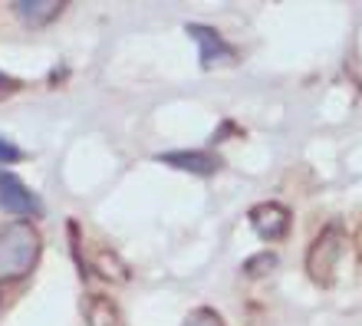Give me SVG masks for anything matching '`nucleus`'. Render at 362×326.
Listing matches in <instances>:
<instances>
[{
	"instance_id": "obj_1",
	"label": "nucleus",
	"mask_w": 362,
	"mask_h": 326,
	"mask_svg": "<svg viewBox=\"0 0 362 326\" xmlns=\"http://www.w3.org/2000/svg\"><path fill=\"white\" fill-rule=\"evenodd\" d=\"M40 257V234L30 221H7L0 224V280L27 277Z\"/></svg>"
},
{
	"instance_id": "obj_2",
	"label": "nucleus",
	"mask_w": 362,
	"mask_h": 326,
	"mask_svg": "<svg viewBox=\"0 0 362 326\" xmlns=\"http://www.w3.org/2000/svg\"><path fill=\"white\" fill-rule=\"evenodd\" d=\"M343 228L339 224H326L320 234H316V240L310 244V254H306V270H310V277H313V284H320V287H333L336 280V264H339V254H343Z\"/></svg>"
},
{
	"instance_id": "obj_3",
	"label": "nucleus",
	"mask_w": 362,
	"mask_h": 326,
	"mask_svg": "<svg viewBox=\"0 0 362 326\" xmlns=\"http://www.w3.org/2000/svg\"><path fill=\"white\" fill-rule=\"evenodd\" d=\"M0 208L7 214H17V218H40L43 214V202L13 172H0Z\"/></svg>"
},
{
	"instance_id": "obj_4",
	"label": "nucleus",
	"mask_w": 362,
	"mask_h": 326,
	"mask_svg": "<svg viewBox=\"0 0 362 326\" xmlns=\"http://www.w3.org/2000/svg\"><path fill=\"white\" fill-rule=\"evenodd\" d=\"M185 33L198 43V57H201V66L204 69H214V66H221V63H234V47L224 43V37H221L218 30L204 27V23H188Z\"/></svg>"
},
{
	"instance_id": "obj_5",
	"label": "nucleus",
	"mask_w": 362,
	"mask_h": 326,
	"mask_svg": "<svg viewBox=\"0 0 362 326\" xmlns=\"http://www.w3.org/2000/svg\"><path fill=\"white\" fill-rule=\"evenodd\" d=\"M250 228L264 240H284L290 234V211L276 202H260L250 208Z\"/></svg>"
},
{
	"instance_id": "obj_6",
	"label": "nucleus",
	"mask_w": 362,
	"mask_h": 326,
	"mask_svg": "<svg viewBox=\"0 0 362 326\" xmlns=\"http://www.w3.org/2000/svg\"><path fill=\"white\" fill-rule=\"evenodd\" d=\"M13 13H17L27 27H47L53 20L63 13V0H17V4H10Z\"/></svg>"
},
{
	"instance_id": "obj_7",
	"label": "nucleus",
	"mask_w": 362,
	"mask_h": 326,
	"mask_svg": "<svg viewBox=\"0 0 362 326\" xmlns=\"http://www.w3.org/2000/svg\"><path fill=\"white\" fill-rule=\"evenodd\" d=\"M162 165H172L178 172H191V175H214L221 168V158L211 152H165L158 155Z\"/></svg>"
},
{
	"instance_id": "obj_8",
	"label": "nucleus",
	"mask_w": 362,
	"mask_h": 326,
	"mask_svg": "<svg viewBox=\"0 0 362 326\" xmlns=\"http://www.w3.org/2000/svg\"><path fill=\"white\" fill-rule=\"evenodd\" d=\"M86 320L89 326H122V317H119V310H115L112 300L105 297H93L86 303Z\"/></svg>"
},
{
	"instance_id": "obj_9",
	"label": "nucleus",
	"mask_w": 362,
	"mask_h": 326,
	"mask_svg": "<svg viewBox=\"0 0 362 326\" xmlns=\"http://www.w3.org/2000/svg\"><path fill=\"white\" fill-rule=\"evenodd\" d=\"M95 270H99L105 280H115V284L129 280V267H125V264L115 257V254H105V250L99 254V257H95Z\"/></svg>"
},
{
	"instance_id": "obj_10",
	"label": "nucleus",
	"mask_w": 362,
	"mask_h": 326,
	"mask_svg": "<svg viewBox=\"0 0 362 326\" xmlns=\"http://www.w3.org/2000/svg\"><path fill=\"white\" fill-rule=\"evenodd\" d=\"M274 267H276V254H274V250H260V254L247 257L244 274H247V277H264V274H270Z\"/></svg>"
},
{
	"instance_id": "obj_11",
	"label": "nucleus",
	"mask_w": 362,
	"mask_h": 326,
	"mask_svg": "<svg viewBox=\"0 0 362 326\" xmlns=\"http://www.w3.org/2000/svg\"><path fill=\"white\" fill-rule=\"evenodd\" d=\"M181 326H224V320L214 313V310H208V307H198V310H191L188 313V320Z\"/></svg>"
},
{
	"instance_id": "obj_12",
	"label": "nucleus",
	"mask_w": 362,
	"mask_h": 326,
	"mask_svg": "<svg viewBox=\"0 0 362 326\" xmlns=\"http://www.w3.org/2000/svg\"><path fill=\"white\" fill-rule=\"evenodd\" d=\"M23 152H20L17 145L10 142V139H0V165H10V162H20Z\"/></svg>"
},
{
	"instance_id": "obj_13",
	"label": "nucleus",
	"mask_w": 362,
	"mask_h": 326,
	"mask_svg": "<svg viewBox=\"0 0 362 326\" xmlns=\"http://www.w3.org/2000/svg\"><path fill=\"white\" fill-rule=\"evenodd\" d=\"M17 89H20L17 79H10V76H4V73H0V99H4V96H13Z\"/></svg>"
},
{
	"instance_id": "obj_14",
	"label": "nucleus",
	"mask_w": 362,
	"mask_h": 326,
	"mask_svg": "<svg viewBox=\"0 0 362 326\" xmlns=\"http://www.w3.org/2000/svg\"><path fill=\"white\" fill-rule=\"evenodd\" d=\"M356 250H359V260H362V228H359V234H356Z\"/></svg>"
}]
</instances>
